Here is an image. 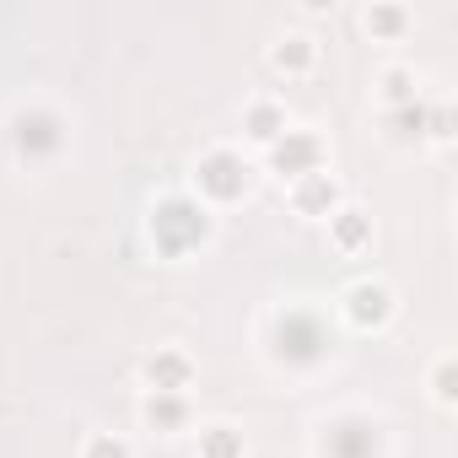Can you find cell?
Returning a JSON list of instances; mask_svg holds the SVG:
<instances>
[{"label":"cell","mask_w":458,"mask_h":458,"mask_svg":"<svg viewBox=\"0 0 458 458\" xmlns=\"http://www.w3.org/2000/svg\"><path fill=\"white\" fill-rule=\"evenodd\" d=\"M335 199H340V183H335L329 173H308V178H297V189H292V205H297L302 216H329Z\"/></svg>","instance_id":"5b68a950"},{"label":"cell","mask_w":458,"mask_h":458,"mask_svg":"<svg viewBox=\"0 0 458 458\" xmlns=\"http://www.w3.org/2000/svg\"><path fill=\"white\" fill-rule=\"evenodd\" d=\"M146 377H151V388H157V394H178V388H189L194 367H189V356H183V351H157V356L146 361Z\"/></svg>","instance_id":"8992f818"},{"label":"cell","mask_w":458,"mask_h":458,"mask_svg":"<svg viewBox=\"0 0 458 458\" xmlns=\"http://www.w3.org/2000/svg\"><path fill=\"white\" fill-rule=\"evenodd\" d=\"M394 124H399V135H420V124H426V108H399V114H394Z\"/></svg>","instance_id":"e0dca14e"},{"label":"cell","mask_w":458,"mask_h":458,"mask_svg":"<svg viewBox=\"0 0 458 458\" xmlns=\"http://www.w3.org/2000/svg\"><path fill=\"white\" fill-rule=\"evenodd\" d=\"M17 146L22 151H55L60 146V119L55 114H22L17 119Z\"/></svg>","instance_id":"52a82bcc"},{"label":"cell","mask_w":458,"mask_h":458,"mask_svg":"<svg viewBox=\"0 0 458 458\" xmlns=\"http://www.w3.org/2000/svg\"><path fill=\"white\" fill-rule=\"evenodd\" d=\"M345 313H351V324L372 329V324H383V318L394 313V297H388V286H372V281H361V286H351V297H345Z\"/></svg>","instance_id":"277c9868"},{"label":"cell","mask_w":458,"mask_h":458,"mask_svg":"<svg viewBox=\"0 0 458 458\" xmlns=\"http://www.w3.org/2000/svg\"><path fill=\"white\" fill-rule=\"evenodd\" d=\"M249 135H254V140H281V135H286V114H281L276 103H254V108H249Z\"/></svg>","instance_id":"30bf717a"},{"label":"cell","mask_w":458,"mask_h":458,"mask_svg":"<svg viewBox=\"0 0 458 458\" xmlns=\"http://www.w3.org/2000/svg\"><path fill=\"white\" fill-rule=\"evenodd\" d=\"M151 233H157V249L162 254H183V249H194L205 238V216L189 199H167L157 210V221H151Z\"/></svg>","instance_id":"6da1fadb"},{"label":"cell","mask_w":458,"mask_h":458,"mask_svg":"<svg viewBox=\"0 0 458 458\" xmlns=\"http://www.w3.org/2000/svg\"><path fill=\"white\" fill-rule=\"evenodd\" d=\"M437 394H442V399H453V367H442V372H437Z\"/></svg>","instance_id":"d6986e66"},{"label":"cell","mask_w":458,"mask_h":458,"mask_svg":"<svg viewBox=\"0 0 458 458\" xmlns=\"http://www.w3.org/2000/svg\"><path fill=\"white\" fill-rule=\"evenodd\" d=\"M281 351H292V356H313V351H318V329H313V318L292 313V318L281 324Z\"/></svg>","instance_id":"ba28073f"},{"label":"cell","mask_w":458,"mask_h":458,"mask_svg":"<svg viewBox=\"0 0 458 458\" xmlns=\"http://www.w3.org/2000/svg\"><path fill=\"white\" fill-rule=\"evenodd\" d=\"M199 189H205L210 199H238V194L249 189V167H243L233 151H210V157L199 162Z\"/></svg>","instance_id":"3957f363"},{"label":"cell","mask_w":458,"mask_h":458,"mask_svg":"<svg viewBox=\"0 0 458 458\" xmlns=\"http://www.w3.org/2000/svg\"><path fill=\"white\" fill-rule=\"evenodd\" d=\"M431 135H437V140H447V135H453V114H447V108H437V114H431Z\"/></svg>","instance_id":"ac0fdd59"},{"label":"cell","mask_w":458,"mask_h":458,"mask_svg":"<svg viewBox=\"0 0 458 458\" xmlns=\"http://www.w3.org/2000/svg\"><path fill=\"white\" fill-rule=\"evenodd\" d=\"M81 458H130V447H124V442H119V437H92V442H87V453H81Z\"/></svg>","instance_id":"9a60e30c"},{"label":"cell","mask_w":458,"mask_h":458,"mask_svg":"<svg viewBox=\"0 0 458 458\" xmlns=\"http://www.w3.org/2000/svg\"><path fill=\"white\" fill-rule=\"evenodd\" d=\"M383 98H388V103H410V98H415V92H410V76H404V71H388V76H383Z\"/></svg>","instance_id":"2e32d148"},{"label":"cell","mask_w":458,"mask_h":458,"mask_svg":"<svg viewBox=\"0 0 458 458\" xmlns=\"http://www.w3.org/2000/svg\"><path fill=\"white\" fill-rule=\"evenodd\" d=\"M146 420L151 426H178L183 420V399L178 394H151L146 399Z\"/></svg>","instance_id":"4fadbf2b"},{"label":"cell","mask_w":458,"mask_h":458,"mask_svg":"<svg viewBox=\"0 0 458 458\" xmlns=\"http://www.w3.org/2000/svg\"><path fill=\"white\" fill-rule=\"evenodd\" d=\"M199 458H243V437L233 426H210L199 437Z\"/></svg>","instance_id":"8fae6325"},{"label":"cell","mask_w":458,"mask_h":458,"mask_svg":"<svg viewBox=\"0 0 458 458\" xmlns=\"http://www.w3.org/2000/svg\"><path fill=\"white\" fill-rule=\"evenodd\" d=\"M318 157H324V146H318V135H302V130H286L281 140H270V167H276V173H292V178H308V173H318Z\"/></svg>","instance_id":"7a4b0ae2"},{"label":"cell","mask_w":458,"mask_h":458,"mask_svg":"<svg viewBox=\"0 0 458 458\" xmlns=\"http://www.w3.org/2000/svg\"><path fill=\"white\" fill-rule=\"evenodd\" d=\"M367 238H372V226H367V216H361V210H345V216H335V249L356 254Z\"/></svg>","instance_id":"9c48e42d"},{"label":"cell","mask_w":458,"mask_h":458,"mask_svg":"<svg viewBox=\"0 0 458 458\" xmlns=\"http://www.w3.org/2000/svg\"><path fill=\"white\" fill-rule=\"evenodd\" d=\"M367 28H372V33H399V28H404V12H399V6H372V12H367Z\"/></svg>","instance_id":"5bb4252c"},{"label":"cell","mask_w":458,"mask_h":458,"mask_svg":"<svg viewBox=\"0 0 458 458\" xmlns=\"http://www.w3.org/2000/svg\"><path fill=\"white\" fill-rule=\"evenodd\" d=\"M270 60H276V71H308L313 65V44L308 38H281Z\"/></svg>","instance_id":"7c38bea8"}]
</instances>
